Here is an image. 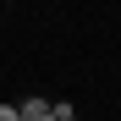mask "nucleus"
<instances>
[{"mask_svg":"<svg viewBox=\"0 0 121 121\" xmlns=\"http://www.w3.org/2000/svg\"><path fill=\"white\" fill-rule=\"evenodd\" d=\"M22 121H55V99H22Z\"/></svg>","mask_w":121,"mask_h":121,"instance_id":"1","label":"nucleus"},{"mask_svg":"<svg viewBox=\"0 0 121 121\" xmlns=\"http://www.w3.org/2000/svg\"><path fill=\"white\" fill-rule=\"evenodd\" d=\"M0 121H22V110L17 105H0Z\"/></svg>","mask_w":121,"mask_h":121,"instance_id":"2","label":"nucleus"},{"mask_svg":"<svg viewBox=\"0 0 121 121\" xmlns=\"http://www.w3.org/2000/svg\"><path fill=\"white\" fill-rule=\"evenodd\" d=\"M55 121H77V110L72 105H55Z\"/></svg>","mask_w":121,"mask_h":121,"instance_id":"3","label":"nucleus"}]
</instances>
